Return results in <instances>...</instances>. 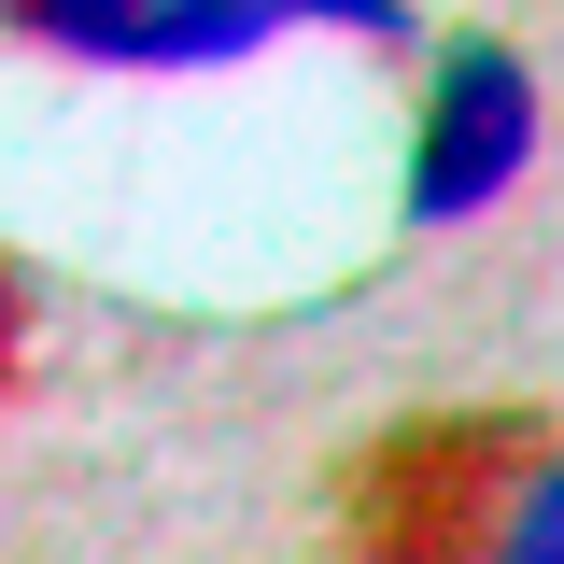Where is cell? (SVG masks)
Instances as JSON below:
<instances>
[{
    "label": "cell",
    "mask_w": 564,
    "mask_h": 564,
    "mask_svg": "<svg viewBox=\"0 0 564 564\" xmlns=\"http://www.w3.org/2000/svg\"><path fill=\"white\" fill-rule=\"evenodd\" d=\"M0 367H14V282H0Z\"/></svg>",
    "instance_id": "obj_2"
},
{
    "label": "cell",
    "mask_w": 564,
    "mask_h": 564,
    "mask_svg": "<svg viewBox=\"0 0 564 564\" xmlns=\"http://www.w3.org/2000/svg\"><path fill=\"white\" fill-rule=\"evenodd\" d=\"M551 466H564L551 423H522V410H423L352 452L339 551L352 564H522Z\"/></svg>",
    "instance_id": "obj_1"
}]
</instances>
